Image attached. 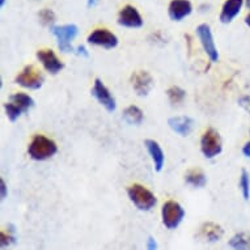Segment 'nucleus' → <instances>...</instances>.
I'll return each mask as SVG.
<instances>
[{
  "instance_id": "obj_1",
  "label": "nucleus",
  "mask_w": 250,
  "mask_h": 250,
  "mask_svg": "<svg viewBox=\"0 0 250 250\" xmlns=\"http://www.w3.org/2000/svg\"><path fill=\"white\" fill-rule=\"evenodd\" d=\"M58 146L53 139L47 136L34 135L28 146L29 157L34 161H46L57 155Z\"/></svg>"
},
{
  "instance_id": "obj_2",
  "label": "nucleus",
  "mask_w": 250,
  "mask_h": 250,
  "mask_svg": "<svg viewBox=\"0 0 250 250\" xmlns=\"http://www.w3.org/2000/svg\"><path fill=\"white\" fill-rule=\"evenodd\" d=\"M127 195L132 205L140 211H151L157 203L155 194L140 184L131 185L127 189Z\"/></svg>"
},
{
  "instance_id": "obj_3",
  "label": "nucleus",
  "mask_w": 250,
  "mask_h": 250,
  "mask_svg": "<svg viewBox=\"0 0 250 250\" xmlns=\"http://www.w3.org/2000/svg\"><path fill=\"white\" fill-rule=\"evenodd\" d=\"M51 33L54 37L57 38L58 49L62 53H72L75 51L71 42L78 37L79 28L75 24H66V25H54L51 26Z\"/></svg>"
},
{
  "instance_id": "obj_4",
  "label": "nucleus",
  "mask_w": 250,
  "mask_h": 250,
  "mask_svg": "<svg viewBox=\"0 0 250 250\" xmlns=\"http://www.w3.org/2000/svg\"><path fill=\"white\" fill-rule=\"evenodd\" d=\"M184 219L185 209L178 202L167 201L161 207V222L167 229H177Z\"/></svg>"
},
{
  "instance_id": "obj_5",
  "label": "nucleus",
  "mask_w": 250,
  "mask_h": 250,
  "mask_svg": "<svg viewBox=\"0 0 250 250\" xmlns=\"http://www.w3.org/2000/svg\"><path fill=\"white\" fill-rule=\"evenodd\" d=\"M201 151L206 159H215L223 151V140L215 128H208L201 138Z\"/></svg>"
},
{
  "instance_id": "obj_6",
  "label": "nucleus",
  "mask_w": 250,
  "mask_h": 250,
  "mask_svg": "<svg viewBox=\"0 0 250 250\" xmlns=\"http://www.w3.org/2000/svg\"><path fill=\"white\" fill-rule=\"evenodd\" d=\"M15 83L25 88V89L37 90L43 85L45 76L38 68L30 64V66H26L22 68L20 74L15 78Z\"/></svg>"
},
{
  "instance_id": "obj_7",
  "label": "nucleus",
  "mask_w": 250,
  "mask_h": 250,
  "mask_svg": "<svg viewBox=\"0 0 250 250\" xmlns=\"http://www.w3.org/2000/svg\"><path fill=\"white\" fill-rule=\"evenodd\" d=\"M195 30H197V36L199 38V41H201V45L205 50L206 55L208 57V59L212 63H216L219 61V51H217V47L215 45V41H213L212 30L209 28V25H198Z\"/></svg>"
},
{
  "instance_id": "obj_8",
  "label": "nucleus",
  "mask_w": 250,
  "mask_h": 250,
  "mask_svg": "<svg viewBox=\"0 0 250 250\" xmlns=\"http://www.w3.org/2000/svg\"><path fill=\"white\" fill-rule=\"evenodd\" d=\"M92 96L97 100V103L106 109L109 113H113L117 109V103H115L114 96L111 95V92L109 90L105 84L103 83L101 79H96L95 83H93V86H92V90H90Z\"/></svg>"
},
{
  "instance_id": "obj_9",
  "label": "nucleus",
  "mask_w": 250,
  "mask_h": 250,
  "mask_svg": "<svg viewBox=\"0 0 250 250\" xmlns=\"http://www.w3.org/2000/svg\"><path fill=\"white\" fill-rule=\"evenodd\" d=\"M88 43L92 46H99L103 49L111 50L118 46V37L107 29H95L86 38Z\"/></svg>"
},
{
  "instance_id": "obj_10",
  "label": "nucleus",
  "mask_w": 250,
  "mask_h": 250,
  "mask_svg": "<svg viewBox=\"0 0 250 250\" xmlns=\"http://www.w3.org/2000/svg\"><path fill=\"white\" fill-rule=\"evenodd\" d=\"M131 85L135 93L140 97L148 96L155 86V80L148 71H135L131 75Z\"/></svg>"
},
{
  "instance_id": "obj_11",
  "label": "nucleus",
  "mask_w": 250,
  "mask_h": 250,
  "mask_svg": "<svg viewBox=\"0 0 250 250\" xmlns=\"http://www.w3.org/2000/svg\"><path fill=\"white\" fill-rule=\"evenodd\" d=\"M118 24L123 28L139 29L143 26L144 21L139 11L134 5H125L118 13Z\"/></svg>"
},
{
  "instance_id": "obj_12",
  "label": "nucleus",
  "mask_w": 250,
  "mask_h": 250,
  "mask_svg": "<svg viewBox=\"0 0 250 250\" xmlns=\"http://www.w3.org/2000/svg\"><path fill=\"white\" fill-rule=\"evenodd\" d=\"M37 59L40 61L43 68H45L49 74L57 75L59 74L63 68L64 64L63 62L57 57V54L54 53L53 50L50 49H41L37 51Z\"/></svg>"
},
{
  "instance_id": "obj_13",
  "label": "nucleus",
  "mask_w": 250,
  "mask_h": 250,
  "mask_svg": "<svg viewBox=\"0 0 250 250\" xmlns=\"http://www.w3.org/2000/svg\"><path fill=\"white\" fill-rule=\"evenodd\" d=\"M193 12V4L190 0H172L169 3L168 15L172 21H182Z\"/></svg>"
},
{
  "instance_id": "obj_14",
  "label": "nucleus",
  "mask_w": 250,
  "mask_h": 250,
  "mask_svg": "<svg viewBox=\"0 0 250 250\" xmlns=\"http://www.w3.org/2000/svg\"><path fill=\"white\" fill-rule=\"evenodd\" d=\"M144 147L147 149L148 155L151 156V160L153 163V168H155L156 172H161L165 165V153L160 144L153 139H147L144 140Z\"/></svg>"
},
{
  "instance_id": "obj_15",
  "label": "nucleus",
  "mask_w": 250,
  "mask_h": 250,
  "mask_svg": "<svg viewBox=\"0 0 250 250\" xmlns=\"http://www.w3.org/2000/svg\"><path fill=\"white\" fill-rule=\"evenodd\" d=\"M244 5H245V0H226L219 19L223 24H230L240 15Z\"/></svg>"
},
{
  "instance_id": "obj_16",
  "label": "nucleus",
  "mask_w": 250,
  "mask_h": 250,
  "mask_svg": "<svg viewBox=\"0 0 250 250\" xmlns=\"http://www.w3.org/2000/svg\"><path fill=\"white\" fill-rule=\"evenodd\" d=\"M168 125L180 136H189L194 128V119L188 115H177L168 119Z\"/></svg>"
},
{
  "instance_id": "obj_17",
  "label": "nucleus",
  "mask_w": 250,
  "mask_h": 250,
  "mask_svg": "<svg viewBox=\"0 0 250 250\" xmlns=\"http://www.w3.org/2000/svg\"><path fill=\"white\" fill-rule=\"evenodd\" d=\"M223 236H224V229L222 228V226L213 222H207L202 224V227L199 228V233H198V237L207 242L220 241Z\"/></svg>"
},
{
  "instance_id": "obj_18",
  "label": "nucleus",
  "mask_w": 250,
  "mask_h": 250,
  "mask_svg": "<svg viewBox=\"0 0 250 250\" xmlns=\"http://www.w3.org/2000/svg\"><path fill=\"white\" fill-rule=\"evenodd\" d=\"M9 103H12L13 105H16V106L22 111V114H24V113H28V111L34 106V100L29 95H26V93H22V92H17V93L11 96V97H9Z\"/></svg>"
},
{
  "instance_id": "obj_19",
  "label": "nucleus",
  "mask_w": 250,
  "mask_h": 250,
  "mask_svg": "<svg viewBox=\"0 0 250 250\" xmlns=\"http://www.w3.org/2000/svg\"><path fill=\"white\" fill-rule=\"evenodd\" d=\"M185 182L193 188L202 189L207 184V177L201 169H190L189 172L185 174Z\"/></svg>"
},
{
  "instance_id": "obj_20",
  "label": "nucleus",
  "mask_w": 250,
  "mask_h": 250,
  "mask_svg": "<svg viewBox=\"0 0 250 250\" xmlns=\"http://www.w3.org/2000/svg\"><path fill=\"white\" fill-rule=\"evenodd\" d=\"M123 119L128 123V125H134V126H139L140 123L144 121V113L142 109L135 105H130L125 109L123 111Z\"/></svg>"
},
{
  "instance_id": "obj_21",
  "label": "nucleus",
  "mask_w": 250,
  "mask_h": 250,
  "mask_svg": "<svg viewBox=\"0 0 250 250\" xmlns=\"http://www.w3.org/2000/svg\"><path fill=\"white\" fill-rule=\"evenodd\" d=\"M228 245L233 250H250V234L245 232L236 233L230 237Z\"/></svg>"
},
{
  "instance_id": "obj_22",
  "label": "nucleus",
  "mask_w": 250,
  "mask_h": 250,
  "mask_svg": "<svg viewBox=\"0 0 250 250\" xmlns=\"http://www.w3.org/2000/svg\"><path fill=\"white\" fill-rule=\"evenodd\" d=\"M167 96H168L169 103L173 105H178V104L184 103L186 99V90L182 89L181 86L173 85L167 90Z\"/></svg>"
},
{
  "instance_id": "obj_23",
  "label": "nucleus",
  "mask_w": 250,
  "mask_h": 250,
  "mask_svg": "<svg viewBox=\"0 0 250 250\" xmlns=\"http://www.w3.org/2000/svg\"><path fill=\"white\" fill-rule=\"evenodd\" d=\"M16 242V230L12 224L7 227V230H1L0 233V245L1 248H8Z\"/></svg>"
},
{
  "instance_id": "obj_24",
  "label": "nucleus",
  "mask_w": 250,
  "mask_h": 250,
  "mask_svg": "<svg viewBox=\"0 0 250 250\" xmlns=\"http://www.w3.org/2000/svg\"><path fill=\"white\" fill-rule=\"evenodd\" d=\"M240 190H241L242 198L245 201L250 199V174L248 170L242 169L241 176H240Z\"/></svg>"
},
{
  "instance_id": "obj_25",
  "label": "nucleus",
  "mask_w": 250,
  "mask_h": 250,
  "mask_svg": "<svg viewBox=\"0 0 250 250\" xmlns=\"http://www.w3.org/2000/svg\"><path fill=\"white\" fill-rule=\"evenodd\" d=\"M4 111L5 115H7V118H8L11 122H16L17 119L22 115V111H21L16 105H13L12 103H9V101L4 104Z\"/></svg>"
},
{
  "instance_id": "obj_26",
  "label": "nucleus",
  "mask_w": 250,
  "mask_h": 250,
  "mask_svg": "<svg viewBox=\"0 0 250 250\" xmlns=\"http://www.w3.org/2000/svg\"><path fill=\"white\" fill-rule=\"evenodd\" d=\"M38 17H40V21L42 22V25H46V26H54V22H55V13L49 8H43L42 11H40L38 13Z\"/></svg>"
},
{
  "instance_id": "obj_27",
  "label": "nucleus",
  "mask_w": 250,
  "mask_h": 250,
  "mask_svg": "<svg viewBox=\"0 0 250 250\" xmlns=\"http://www.w3.org/2000/svg\"><path fill=\"white\" fill-rule=\"evenodd\" d=\"M7 197H8V188H7L5 181L1 178L0 180V198H1V201H4Z\"/></svg>"
},
{
  "instance_id": "obj_28",
  "label": "nucleus",
  "mask_w": 250,
  "mask_h": 250,
  "mask_svg": "<svg viewBox=\"0 0 250 250\" xmlns=\"http://www.w3.org/2000/svg\"><path fill=\"white\" fill-rule=\"evenodd\" d=\"M147 250H159V245H157V241L156 238H153L152 236H149L147 240Z\"/></svg>"
},
{
  "instance_id": "obj_29",
  "label": "nucleus",
  "mask_w": 250,
  "mask_h": 250,
  "mask_svg": "<svg viewBox=\"0 0 250 250\" xmlns=\"http://www.w3.org/2000/svg\"><path fill=\"white\" fill-rule=\"evenodd\" d=\"M76 53H78L79 55H83V57H85V58L89 57V53L86 51V49L84 47V46H78V47H76Z\"/></svg>"
},
{
  "instance_id": "obj_30",
  "label": "nucleus",
  "mask_w": 250,
  "mask_h": 250,
  "mask_svg": "<svg viewBox=\"0 0 250 250\" xmlns=\"http://www.w3.org/2000/svg\"><path fill=\"white\" fill-rule=\"evenodd\" d=\"M242 153H244V156H245V157L250 159V142L245 143V146L242 147Z\"/></svg>"
},
{
  "instance_id": "obj_31",
  "label": "nucleus",
  "mask_w": 250,
  "mask_h": 250,
  "mask_svg": "<svg viewBox=\"0 0 250 250\" xmlns=\"http://www.w3.org/2000/svg\"><path fill=\"white\" fill-rule=\"evenodd\" d=\"M240 105H242V106H249L250 105L249 97H242V99L240 100Z\"/></svg>"
},
{
  "instance_id": "obj_32",
  "label": "nucleus",
  "mask_w": 250,
  "mask_h": 250,
  "mask_svg": "<svg viewBox=\"0 0 250 250\" xmlns=\"http://www.w3.org/2000/svg\"><path fill=\"white\" fill-rule=\"evenodd\" d=\"M99 3V0H86V5L89 7V8H92V7H95L96 4Z\"/></svg>"
},
{
  "instance_id": "obj_33",
  "label": "nucleus",
  "mask_w": 250,
  "mask_h": 250,
  "mask_svg": "<svg viewBox=\"0 0 250 250\" xmlns=\"http://www.w3.org/2000/svg\"><path fill=\"white\" fill-rule=\"evenodd\" d=\"M244 21H245V24L250 28V13H248V15H246L245 20H244Z\"/></svg>"
},
{
  "instance_id": "obj_34",
  "label": "nucleus",
  "mask_w": 250,
  "mask_h": 250,
  "mask_svg": "<svg viewBox=\"0 0 250 250\" xmlns=\"http://www.w3.org/2000/svg\"><path fill=\"white\" fill-rule=\"evenodd\" d=\"M245 5H246V8L250 9V0H245Z\"/></svg>"
},
{
  "instance_id": "obj_35",
  "label": "nucleus",
  "mask_w": 250,
  "mask_h": 250,
  "mask_svg": "<svg viewBox=\"0 0 250 250\" xmlns=\"http://www.w3.org/2000/svg\"><path fill=\"white\" fill-rule=\"evenodd\" d=\"M4 4H5V0H0V5H1V7H4Z\"/></svg>"
}]
</instances>
